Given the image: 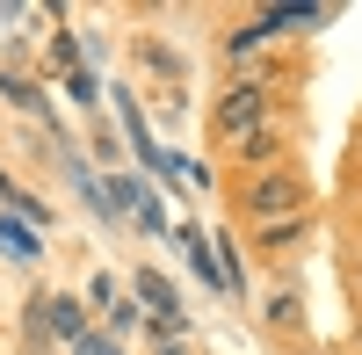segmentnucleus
<instances>
[{
  "instance_id": "nucleus-5",
  "label": "nucleus",
  "mask_w": 362,
  "mask_h": 355,
  "mask_svg": "<svg viewBox=\"0 0 362 355\" xmlns=\"http://www.w3.org/2000/svg\"><path fill=\"white\" fill-rule=\"evenodd\" d=\"M0 95H8L15 109H37V87H29V80H15V73H8V80H0Z\"/></svg>"
},
{
  "instance_id": "nucleus-9",
  "label": "nucleus",
  "mask_w": 362,
  "mask_h": 355,
  "mask_svg": "<svg viewBox=\"0 0 362 355\" xmlns=\"http://www.w3.org/2000/svg\"><path fill=\"white\" fill-rule=\"evenodd\" d=\"M355 355H362V341H355Z\"/></svg>"
},
{
  "instance_id": "nucleus-8",
  "label": "nucleus",
  "mask_w": 362,
  "mask_h": 355,
  "mask_svg": "<svg viewBox=\"0 0 362 355\" xmlns=\"http://www.w3.org/2000/svg\"><path fill=\"white\" fill-rule=\"evenodd\" d=\"M355 283H362V261H355Z\"/></svg>"
},
{
  "instance_id": "nucleus-1",
  "label": "nucleus",
  "mask_w": 362,
  "mask_h": 355,
  "mask_svg": "<svg viewBox=\"0 0 362 355\" xmlns=\"http://www.w3.org/2000/svg\"><path fill=\"white\" fill-rule=\"evenodd\" d=\"M261 116H268V80H239L232 95L218 102V138H239L247 145L261 131Z\"/></svg>"
},
{
  "instance_id": "nucleus-2",
  "label": "nucleus",
  "mask_w": 362,
  "mask_h": 355,
  "mask_svg": "<svg viewBox=\"0 0 362 355\" xmlns=\"http://www.w3.org/2000/svg\"><path fill=\"white\" fill-rule=\"evenodd\" d=\"M37 319H51V334H66V341H87V312H80L73 298H51V305H37Z\"/></svg>"
},
{
  "instance_id": "nucleus-6",
  "label": "nucleus",
  "mask_w": 362,
  "mask_h": 355,
  "mask_svg": "<svg viewBox=\"0 0 362 355\" xmlns=\"http://www.w3.org/2000/svg\"><path fill=\"white\" fill-rule=\"evenodd\" d=\"M80 355H124V348H116V334H87V341H80Z\"/></svg>"
},
{
  "instance_id": "nucleus-3",
  "label": "nucleus",
  "mask_w": 362,
  "mask_h": 355,
  "mask_svg": "<svg viewBox=\"0 0 362 355\" xmlns=\"http://www.w3.org/2000/svg\"><path fill=\"white\" fill-rule=\"evenodd\" d=\"M0 247L15 261H37V240H29V225H15V218H0Z\"/></svg>"
},
{
  "instance_id": "nucleus-7",
  "label": "nucleus",
  "mask_w": 362,
  "mask_h": 355,
  "mask_svg": "<svg viewBox=\"0 0 362 355\" xmlns=\"http://www.w3.org/2000/svg\"><path fill=\"white\" fill-rule=\"evenodd\" d=\"M160 355H196V348L189 341H160Z\"/></svg>"
},
{
  "instance_id": "nucleus-4",
  "label": "nucleus",
  "mask_w": 362,
  "mask_h": 355,
  "mask_svg": "<svg viewBox=\"0 0 362 355\" xmlns=\"http://www.w3.org/2000/svg\"><path fill=\"white\" fill-rule=\"evenodd\" d=\"M239 153H247V160H276V153H283V145H276V131H254L247 145H239Z\"/></svg>"
}]
</instances>
